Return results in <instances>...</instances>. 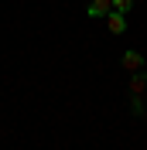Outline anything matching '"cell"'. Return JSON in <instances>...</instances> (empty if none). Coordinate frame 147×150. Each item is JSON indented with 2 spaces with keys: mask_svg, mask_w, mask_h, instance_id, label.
I'll use <instances>...</instances> for the list:
<instances>
[{
  "mask_svg": "<svg viewBox=\"0 0 147 150\" xmlns=\"http://www.w3.org/2000/svg\"><path fill=\"white\" fill-rule=\"evenodd\" d=\"M144 96H147V72L140 68V72L130 75V109H133V116H144Z\"/></svg>",
  "mask_w": 147,
  "mask_h": 150,
  "instance_id": "6da1fadb",
  "label": "cell"
},
{
  "mask_svg": "<svg viewBox=\"0 0 147 150\" xmlns=\"http://www.w3.org/2000/svg\"><path fill=\"white\" fill-rule=\"evenodd\" d=\"M106 24H110V34H123V31H127V14L110 10V14H106Z\"/></svg>",
  "mask_w": 147,
  "mask_h": 150,
  "instance_id": "7a4b0ae2",
  "label": "cell"
},
{
  "mask_svg": "<svg viewBox=\"0 0 147 150\" xmlns=\"http://www.w3.org/2000/svg\"><path fill=\"white\" fill-rule=\"evenodd\" d=\"M123 68H127L130 75L140 72V68H144V55H140V51H133V48H130V51H123Z\"/></svg>",
  "mask_w": 147,
  "mask_h": 150,
  "instance_id": "3957f363",
  "label": "cell"
},
{
  "mask_svg": "<svg viewBox=\"0 0 147 150\" xmlns=\"http://www.w3.org/2000/svg\"><path fill=\"white\" fill-rule=\"evenodd\" d=\"M110 10H113V0H89L86 14H89V17H106Z\"/></svg>",
  "mask_w": 147,
  "mask_h": 150,
  "instance_id": "277c9868",
  "label": "cell"
},
{
  "mask_svg": "<svg viewBox=\"0 0 147 150\" xmlns=\"http://www.w3.org/2000/svg\"><path fill=\"white\" fill-rule=\"evenodd\" d=\"M130 7H133V0H113V10H120V14H127Z\"/></svg>",
  "mask_w": 147,
  "mask_h": 150,
  "instance_id": "5b68a950",
  "label": "cell"
}]
</instances>
